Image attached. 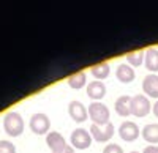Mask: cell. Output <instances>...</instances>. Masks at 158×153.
Returning a JSON list of instances; mask_svg holds the SVG:
<instances>
[{
	"mask_svg": "<svg viewBox=\"0 0 158 153\" xmlns=\"http://www.w3.org/2000/svg\"><path fill=\"white\" fill-rule=\"evenodd\" d=\"M89 117H90L94 125L104 126V125L109 123L111 112H109L106 104L100 103V101H94V103H90V106H89Z\"/></svg>",
	"mask_w": 158,
	"mask_h": 153,
	"instance_id": "cell-2",
	"label": "cell"
},
{
	"mask_svg": "<svg viewBox=\"0 0 158 153\" xmlns=\"http://www.w3.org/2000/svg\"><path fill=\"white\" fill-rule=\"evenodd\" d=\"M142 153H158V147L156 145H147L142 150Z\"/></svg>",
	"mask_w": 158,
	"mask_h": 153,
	"instance_id": "cell-21",
	"label": "cell"
},
{
	"mask_svg": "<svg viewBox=\"0 0 158 153\" xmlns=\"http://www.w3.org/2000/svg\"><path fill=\"white\" fill-rule=\"evenodd\" d=\"M92 144V134L90 131L84 130V128H76L71 133V147L73 148H79V150H85L89 148Z\"/></svg>",
	"mask_w": 158,
	"mask_h": 153,
	"instance_id": "cell-5",
	"label": "cell"
},
{
	"mask_svg": "<svg viewBox=\"0 0 158 153\" xmlns=\"http://www.w3.org/2000/svg\"><path fill=\"white\" fill-rule=\"evenodd\" d=\"M152 106H150V101L147 96H144V95H135L133 98H131V103H130V111L131 114H133L135 117H146L149 115V112H150Z\"/></svg>",
	"mask_w": 158,
	"mask_h": 153,
	"instance_id": "cell-3",
	"label": "cell"
},
{
	"mask_svg": "<svg viewBox=\"0 0 158 153\" xmlns=\"http://www.w3.org/2000/svg\"><path fill=\"white\" fill-rule=\"evenodd\" d=\"M127 62H128V65L133 68V66H139V65H142V62H144V58H146V52L144 50H135V52H130V54H127Z\"/></svg>",
	"mask_w": 158,
	"mask_h": 153,
	"instance_id": "cell-18",
	"label": "cell"
},
{
	"mask_svg": "<svg viewBox=\"0 0 158 153\" xmlns=\"http://www.w3.org/2000/svg\"><path fill=\"white\" fill-rule=\"evenodd\" d=\"M3 128L5 133L11 137H18L24 131V119L19 112L11 111L3 117Z\"/></svg>",
	"mask_w": 158,
	"mask_h": 153,
	"instance_id": "cell-1",
	"label": "cell"
},
{
	"mask_svg": "<svg viewBox=\"0 0 158 153\" xmlns=\"http://www.w3.org/2000/svg\"><path fill=\"white\" fill-rule=\"evenodd\" d=\"M62 153H74V148H73L71 145H68V147H67V148H65V150H63Z\"/></svg>",
	"mask_w": 158,
	"mask_h": 153,
	"instance_id": "cell-23",
	"label": "cell"
},
{
	"mask_svg": "<svg viewBox=\"0 0 158 153\" xmlns=\"http://www.w3.org/2000/svg\"><path fill=\"white\" fill-rule=\"evenodd\" d=\"M144 65L152 73H158V49L149 47L146 50V58H144Z\"/></svg>",
	"mask_w": 158,
	"mask_h": 153,
	"instance_id": "cell-13",
	"label": "cell"
},
{
	"mask_svg": "<svg viewBox=\"0 0 158 153\" xmlns=\"http://www.w3.org/2000/svg\"><path fill=\"white\" fill-rule=\"evenodd\" d=\"M139 126L135 122H123L118 126V136H120L125 142H135L139 137Z\"/></svg>",
	"mask_w": 158,
	"mask_h": 153,
	"instance_id": "cell-7",
	"label": "cell"
},
{
	"mask_svg": "<svg viewBox=\"0 0 158 153\" xmlns=\"http://www.w3.org/2000/svg\"><path fill=\"white\" fill-rule=\"evenodd\" d=\"M85 84H87V76H85L84 71L74 73V74H71L68 78V85L71 88H74V90H79V88L85 87Z\"/></svg>",
	"mask_w": 158,
	"mask_h": 153,
	"instance_id": "cell-17",
	"label": "cell"
},
{
	"mask_svg": "<svg viewBox=\"0 0 158 153\" xmlns=\"http://www.w3.org/2000/svg\"><path fill=\"white\" fill-rule=\"evenodd\" d=\"M152 112H153V115L158 119V99L155 101V104H153V107H152Z\"/></svg>",
	"mask_w": 158,
	"mask_h": 153,
	"instance_id": "cell-22",
	"label": "cell"
},
{
	"mask_svg": "<svg viewBox=\"0 0 158 153\" xmlns=\"http://www.w3.org/2000/svg\"><path fill=\"white\" fill-rule=\"evenodd\" d=\"M142 90L149 98H158V76L147 74L142 81Z\"/></svg>",
	"mask_w": 158,
	"mask_h": 153,
	"instance_id": "cell-10",
	"label": "cell"
},
{
	"mask_svg": "<svg viewBox=\"0 0 158 153\" xmlns=\"http://www.w3.org/2000/svg\"><path fill=\"white\" fill-rule=\"evenodd\" d=\"M46 144H48V147L51 148L52 153H62L65 148L68 147L67 141H65V137H63L60 133H57V131L48 133V136H46Z\"/></svg>",
	"mask_w": 158,
	"mask_h": 153,
	"instance_id": "cell-9",
	"label": "cell"
},
{
	"mask_svg": "<svg viewBox=\"0 0 158 153\" xmlns=\"http://www.w3.org/2000/svg\"><path fill=\"white\" fill-rule=\"evenodd\" d=\"M130 103H131V98L128 95H122L120 98H117V101H115V112H117V115L128 117L131 114Z\"/></svg>",
	"mask_w": 158,
	"mask_h": 153,
	"instance_id": "cell-15",
	"label": "cell"
},
{
	"mask_svg": "<svg viewBox=\"0 0 158 153\" xmlns=\"http://www.w3.org/2000/svg\"><path fill=\"white\" fill-rule=\"evenodd\" d=\"M68 114L76 123H84L89 119V109L81 103V101H71L68 104Z\"/></svg>",
	"mask_w": 158,
	"mask_h": 153,
	"instance_id": "cell-8",
	"label": "cell"
},
{
	"mask_svg": "<svg viewBox=\"0 0 158 153\" xmlns=\"http://www.w3.org/2000/svg\"><path fill=\"white\" fill-rule=\"evenodd\" d=\"M114 131H115V128L111 122L104 126H98V125H94V123L90 126V134L97 142H108L114 136Z\"/></svg>",
	"mask_w": 158,
	"mask_h": 153,
	"instance_id": "cell-6",
	"label": "cell"
},
{
	"mask_svg": "<svg viewBox=\"0 0 158 153\" xmlns=\"http://www.w3.org/2000/svg\"><path fill=\"white\" fill-rule=\"evenodd\" d=\"M90 73H92V76H94V78H97L98 81L106 79L108 76H109V73H111L109 63H106V62L97 63V65H94V66L90 68Z\"/></svg>",
	"mask_w": 158,
	"mask_h": 153,
	"instance_id": "cell-16",
	"label": "cell"
},
{
	"mask_svg": "<svg viewBox=\"0 0 158 153\" xmlns=\"http://www.w3.org/2000/svg\"><path fill=\"white\" fill-rule=\"evenodd\" d=\"M106 95V85L100 81H94L87 85V96L95 99V101H100L101 98H104Z\"/></svg>",
	"mask_w": 158,
	"mask_h": 153,
	"instance_id": "cell-12",
	"label": "cell"
},
{
	"mask_svg": "<svg viewBox=\"0 0 158 153\" xmlns=\"http://www.w3.org/2000/svg\"><path fill=\"white\" fill-rule=\"evenodd\" d=\"M142 137L144 141L155 145L158 144V123H149L142 128Z\"/></svg>",
	"mask_w": 158,
	"mask_h": 153,
	"instance_id": "cell-14",
	"label": "cell"
},
{
	"mask_svg": "<svg viewBox=\"0 0 158 153\" xmlns=\"http://www.w3.org/2000/svg\"><path fill=\"white\" fill-rule=\"evenodd\" d=\"M115 78H117V81H120L122 84H130V82H133V81H135L136 73H135L133 68L128 65V63H122V65H118V66H117Z\"/></svg>",
	"mask_w": 158,
	"mask_h": 153,
	"instance_id": "cell-11",
	"label": "cell"
},
{
	"mask_svg": "<svg viewBox=\"0 0 158 153\" xmlns=\"http://www.w3.org/2000/svg\"><path fill=\"white\" fill-rule=\"evenodd\" d=\"M130 153H139V151H130Z\"/></svg>",
	"mask_w": 158,
	"mask_h": 153,
	"instance_id": "cell-24",
	"label": "cell"
},
{
	"mask_svg": "<svg viewBox=\"0 0 158 153\" xmlns=\"http://www.w3.org/2000/svg\"><path fill=\"white\" fill-rule=\"evenodd\" d=\"M103 153H123V148L118 144H109V145L104 147Z\"/></svg>",
	"mask_w": 158,
	"mask_h": 153,
	"instance_id": "cell-20",
	"label": "cell"
},
{
	"mask_svg": "<svg viewBox=\"0 0 158 153\" xmlns=\"http://www.w3.org/2000/svg\"><path fill=\"white\" fill-rule=\"evenodd\" d=\"M30 130L35 133V134H48L49 133V128H51V120L46 114L43 112H38V114H33L30 117Z\"/></svg>",
	"mask_w": 158,
	"mask_h": 153,
	"instance_id": "cell-4",
	"label": "cell"
},
{
	"mask_svg": "<svg viewBox=\"0 0 158 153\" xmlns=\"http://www.w3.org/2000/svg\"><path fill=\"white\" fill-rule=\"evenodd\" d=\"M0 153H16V147L10 141H0Z\"/></svg>",
	"mask_w": 158,
	"mask_h": 153,
	"instance_id": "cell-19",
	"label": "cell"
}]
</instances>
